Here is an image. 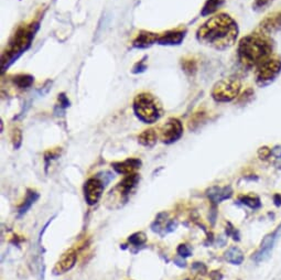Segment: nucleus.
<instances>
[{"label": "nucleus", "instance_id": "nucleus-23", "mask_svg": "<svg viewBox=\"0 0 281 280\" xmlns=\"http://www.w3.org/2000/svg\"><path fill=\"white\" fill-rule=\"evenodd\" d=\"M273 2L275 0H255L253 4V10L257 12H263L266 9H268Z\"/></svg>", "mask_w": 281, "mask_h": 280}, {"label": "nucleus", "instance_id": "nucleus-16", "mask_svg": "<svg viewBox=\"0 0 281 280\" xmlns=\"http://www.w3.org/2000/svg\"><path fill=\"white\" fill-rule=\"evenodd\" d=\"M138 181H139V176L136 173L126 175V178L119 182V184H118L116 189L119 191L121 195L127 196L131 192V190L137 186Z\"/></svg>", "mask_w": 281, "mask_h": 280}, {"label": "nucleus", "instance_id": "nucleus-3", "mask_svg": "<svg viewBox=\"0 0 281 280\" xmlns=\"http://www.w3.org/2000/svg\"><path fill=\"white\" fill-rule=\"evenodd\" d=\"M36 27H38V24L27 25L20 28L16 34L13 35L12 40L9 42L7 50L3 54L4 69L6 68V64L8 66L11 62H13L14 58H17L21 53H24L30 47Z\"/></svg>", "mask_w": 281, "mask_h": 280}, {"label": "nucleus", "instance_id": "nucleus-13", "mask_svg": "<svg viewBox=\"0 0 281 280\" xmlns=\"http://www.w3.org/2000/svg\"><path fill=\"white\" fill-rule=\"evenodd\" d=\"M273 242H275V234L267 235V236L263 239L260 249L258 250V252L253 256V259L256 263H260V262H264V261L269 258Z\"/></svg>", "mask_w": 281, "mask_h": 280}, {"label": "nucleus", "instance_id": "nucleus-8", "mask_svg": "<svg viewBox=\"0 0 281 280\" xmlns=\"http://www.w3.org/2000/svg\"><path fill=\"white\" fill-rule=\"evenodd\" d=\"M104 188H105V182H103V180H101L98 176L88 179L85 182V186H84L86 202L90 205H94L97 203L103 194Z\"/></svg>", "mask_w": 281, "mask_h": 280}, {"label": "nucleus", "instance_id": "nucleus-17", "mask_svg": "<svg viewBox=\"0 0 281 280\" xmlns=\"http://www.w3.org/2000/svg\"><path fill=\"white\" fill-rule=\"evenodd\" d=\"M225 5V0H206L201 10L202 17H209L216 13Z\"/></svg>", "mask_w": 281, "mask_h": 280}, {"label": "nucleus", "instance_id": "nucleus-31", "mask_svg": "<svg viewBox=\"0 0 281 280\" xmlns=\"http://www.w3.org/2000/svg\"><path fill=\"white\" fill-rule=\"evenodd\" d=\"M275 166H276L278 169H281V157H280V158H276Z\"/></svg>", "mask_w": 281, "mask_h": 280}, {"label": "nucleus", "instance_id": "nucleus-19", "mask_svg": "<svg viewBox=\"0 0 281 280\" xmlns=\"http://www.w3.org/2000/svg\"><path fill=\"white\" fill-rule=\"evenodd\" d=\"M225 259L233 265H240L244 261V254L238 247H231L225 253Z\"/></svg>", "mask_w": 281, "mask_h": 280}, {"label": "nucleus", "instance_id": "nucleus-7", "mask_svg": "<svg viewBox=\"0 0 281 280\" xmlns=\"http://www.w3.org/2000/svg\"><path fill=\"white\" fill-rule=\"evenodd\" d=\"M160 137L162 143L173 144L179 140L183 135L182 123L176 118H169L161 127Z\"/></svg>", "mask_w": 281, "mask_h": 280}, {"label": "nucleus", "instance_id": "nucleus-30", "mask_svg": "<svg viewBox=\"0 0 281 280\" xmlns=\"http://www.w3.org/2000/svg\"><path fill=\"white\" fill-rule=\"evenodd\" d=\"M273 201H275V204H276L277 206L281 205V196H280L279 194H276L275 196H273Z\"/></svg>", "mask_w": 281, "mask_h": 280}, {"label": "nucleus", "instance_id": "nucleus-9", "mask_svg": "<svg viewBox=\"0 0 281 280\" xmlns=\"http://www.w3.org/2000/svg\"><path fill=\"white\" fill-rule=\"evenodd\" d=\"M258 30L268 35L281 32V11L272 12L260 21Z\"/></svg>", "mask_w": 281, "mask_h": 280}, {"label": "nucleus", "instance_id": "nucleus-21", "mask_svg": "<svg viewBox=\"0 0 281 280\" xmlns=\"http://www.w3.org/2000/svg\"><path fill=\"white\" fill-rule=\"evenodd\" d=\"M33 76L29 74H19L13 77V84L19 88H29L33 84Z\"/></svg>", "mask_w": 281, "mask_h": 280}, {"label": "nucleus", "instance_id": "nucleus-2", "mask_svg": "<svg viewBox=\"0 0 281 280\" xmlns=\"http://www.w3.org/2000/svg\"><path fill=\"white\" fill-rule=\"evenodd\" d=\"M276 43L271 35L262 31L251 32L239 40L237 46V58L243 68L255 69L266 58L275 54Z\"/></svg>", "mask_w": 281, "mask_h": 280}, {"label": "nucleus", "instance_id": "nucleus-12", "mask_svg": "<svg viewBox=\"0 0 281 280\" xmlns=\"http://www.w3.org/2000/svg\"><path fill=\"white\" fill-rule=\"evenodd\" d=\"M159 34L150 31H140L136 39L132 42V46L137 49H147L151 47L152 44L158 43Z\"/></svg>", "mask_w": 281, "mask_h": 280}, {"label": "nucleus", "instance_id": "nucleus-25", "mask_svg": "<svg viewBox=\"0 0 281 280\" xmlns=\"http://www.w3.org/2000/svg\"><path fill=\"white\" fill-rule=\"evenodd\" d=\"M183 71L189 75H193L197 70V65L194 60H184L182 63Z\"/></svg>", "mask_w": 281, "mask_h": 280}, {"label": "nucleus", "instance_id": "nucleus-24", "mask_svg": "<svg viewBox=\"0 0 281 280\" xmlns=\"http://www.w3.org/2000/svg\"><path fill=\"white\" fill-rule=\"evenodd\" d=\"M128 241L131 243L132 245H135V246H142L143 244H145V243H146L147 237H146L145 233L139 232V233L132 234L131 236L128 238Z\"/></svg>", "mask_w": 281, "mask_h": 280}, {"label": "nucleus", "instance_id": "nucleus-27", "mask_svg": "<svg viewBox=\"0 0 281 280\" xmlns=\"http://www.w3.org/2000/svg\"><path fill=\"white\" fill-rule=\"evenodd\" d=\"M258 156L262 160H267L271 156V149H269L268 147H262V148L258 150Z\"/></svg>", "mask_w": 281, "mask_h": 280}, {"label": "nucleus", "instance_id": "nucleus-18", "mask_svg": "<svg viewBox=\"0 0 281 280\" xmlns=\"http://www.w3.org/2000/svg\"><path fill=\"white\" fill-rule=\"evenodd\" d=\"M157 134L156 131L153 129H147L145 131H143L142 134L139 135L138 140L139 143L142 144L145 147H148V148H150V147H153L157 143Z\"/></svg>", "mask_w": 281, "mask_h": 280}, {"label": "nucleus", "instance_id": "nucleus-20", "mask_svg": "<svg viewBox=\"0 0 281 280\" xmlns=\"http://www.w3.org/2000/svg\"><path fill=\"white\" fill-rule=\"evenodd\" d=\"M38 198H39L38 193L34 192V191L29 190V191H28V194H27V197H26V200H25V203L22 204V205L20 206V209H19V212H18V213H19V215L21 216V215L26 214V213L28 212V210L31 208L32 204H33L36 200H38Z\"/></svg>", "mask_w": 281, "mask_h": 280}, {"label": "nucleus", "instance_id": "nucleus-14", "mask_svg": "<svg viewBox=\"0 0 281 280\" xmlns=\"http://www.w3.org/2000/svg\"><path fill=\"white\" fill-rule=\"evenodd\" d=\"M75 263H76V254L71 250V252L64 254L61 257V259L56 263L55 267L53 269L54 274H57V275L64 274V272L71 270L74 267Z\"/></svg>", "mask_w": 281, "mask_h": 280}, {"label": "nucleus", "instance_id": "nucleus-15", "mask_svg": "<svg viewBox=\"0 0 281 280\" xmlns=\"http://www.w3.org/2000/svg\"><path fill=\"white\" fill-rule=\"evenodd\" d=\"M233 195V190L231 187L219 188V187H213L208 191V196L210 200L214 203H220L222 201L227 200Z\"/></svg>", "mask_w": 281, "mask_h": 280}, {"label": "nucleus", "instance_id": "nucleus-1", "mask_svg": "<svg viewBox=\"0 0 281 280\" xmlns=\"http://www.w3.org/2000/svg\"><path fill=\"white\" fill-rule=\"evenodd\" d=\"M239 27L228 13L214 14L197 29L196 40L216 51H225L237 42Z\"/></svg>", "mask_w": 281, "mask_h": 280}, {"label": "nucleus", "instance_id": "nucleus-11", "mask_svg": "<svg viewBox=\"0 0 281 280\" xmlns=\"http://www.w3.org/2000/svg\"><path fill=\"white\" fill-rule=\"evenodd\" d=\"M112 167L115 169V171L117 173L129 175L134 173L137 169L142 167V161L136 158H128L125 161L114 162V164H112Z\"/></svg>", "mask_w": 281, "mask_h": 280}, {"label": "nucleus", "instance_id": "nucleus-5", "mask_svg": "<svg viewBox=\"0 0 281 280\" xmlns=\"http://www.w3.org/2000/svg\"><path fill=\"white\" fill-rule=\"evenodd\" d=\"M281 74V56L272 54L255 68V82L259 87H267Z\"/></svg>", "mask_w": 281, "mask_h": 280}, {"label": "nucleus", "instance_id": "nucleus-6", "mask_svg": "<svg viewBox=\"0 0 281 280\" xmlns=\"http://www.w3.org/2000/svg\"><path fill=\"white\" fill-rule=\"evenodd\" d=\"M242 82L237 77H226L218 81L212 88V98L216 103H231L240 95Z\"/></svg>", "mask_w": 281, "mask_h": 280}, {"label": "nucleus", "instance_id": "nucleus-4", "mask_svg": "<svg viewBox=\"0 0 281 280\" xmlns=\"http://www.w3.org/2000/svg\"><path fill=\"white\" fill-rule=\"evenodd\" d=\"M134 112L145 124L156 123L161 117V105L150 93H140L134 99Z\"/></svg>", "mask_w": 281, "mask_h": 280}, {"label": "nucleus", "instance_id": "nucleus-10", "mask_svg": "<svg viewBox=\"0 0 281 280\" xmlns=\"http://www.w3.org/2000/svg\"><path fill=\"white\" fill-rule=\"evenodd\" d=\"M187 35V30L183 29H175V30H170L162 34H159L158 43L161 46H179L182 43Z\"/></svg>", "mask_w": 281, "mask_h": 280}, {"label": "nucleus", "instance_id": "nucleus-29", "mask_svg": "<svg viewBox=\"0 0 281 280\" xmlns=\"http://www.w3.org/2000/svg\"><path fill=\"white\" fill-rule=\"evenodd\" d=\"M271 156L280 158L281 157V147H275V148L271 149Z\"/></svg>", "mask_w": 281, "mask_h": 280}, {"label": "nucleus", "instance_id": "nucleus-22", "mask_svg": "<svg viewBox=\"0 0 281 280\" xmlns=\"http://www.w3.org/2000/svg\"><path fill=\"white\" fill-rule=\"evenodd\" d=\"M239 202L244 205H247L248 208L253 210L259 209L262 206L259 197L254 196V195H243L239 197Z\"/></svg>", "mask_w": 281, "mask_h": 280}, {"label": "nucleus", "instance_id": "nucleus-28", "mask_svg": "<svg viewBox=\"0 0 281 280\" xmlns=\"http://www.w3.org/2000/svg\"><path fill=\"white\" fill-rule=\"evenodd\" d=\"M177 254H179L181 257H189L191 256V249L184 244H181L179 247H177Z\"/></svg>", "mask_w": 281, "mask_h": 280}, {"label": "nucleus", "instance_id": "nucleus-26", "mask_svg": "<svg viewBox=\"0 0 281 280\" xmlns=\"http://www.w3.org/2000/svg\"><path fill=\"white\" fill-rule=\"evenodd\" d=\"M255 96V92L253 88H247V90H245V92H243L239 96H238V102L239 103H248L250 102L251 99L254 98Z\"/></svg>", "mask_w": 281, "mask_h": 280}]
</instances>
